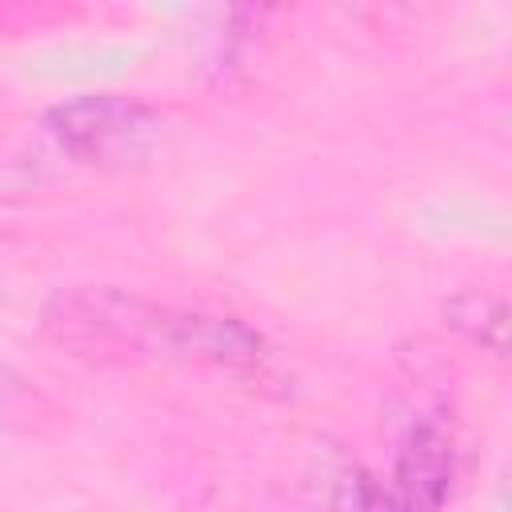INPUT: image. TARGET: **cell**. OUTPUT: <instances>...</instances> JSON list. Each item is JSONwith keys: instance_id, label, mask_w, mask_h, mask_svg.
<instances>
[{"instance_id": "obj_1", "label": "cell", "mask_w": 512, "mask_h": 512, "mask_svg": "<svg viewBox=\"0 0 512 512\" xmlns=\"http://www.w3.org/2000/svg\"><path fill=\"white\" fill-rule=\"evenodd\" d=\"M40 336L88 368H208L232 380H268L272 348L240 316L180 308L120 284H68L40 304Z\"/></svg>"}, {"instance_id": "obj_2", "label": "cell", "mask_w": 512, "mask_h": 512, "mask_svg": "<svg viewBox=\"0 0 512 512\" xmlns=\"http://www.w3.org/2000/svg\"><path fill=\"white\" fill-rule=\"evenodd\" d=\"M160 108L120 92H80L44 112L48 140L80 168L132 172L148 164L164 140Z\"/></svg>"}, {"instance_id": "obj_3", "label": "cell", "mask_w": 512, "mask_h": 512, "mask_svg": "<svg viewBox=\"0 0 512 512\" xmlns=\"http://www.w3.org/2000/svg\"><path fill=\"white\" fill-rule=\"evenodd\" d=\"M456 480V440L440 412L408 420L392 472L376 476V512H440Z\"/></svg>"}, {"instance_id": "obj_4", "label": "cell", "mask_w": 512, "mask_h": 512, "mask_svg": "<svg viewBox=\"0 0 512 512\" xmlns=\"http://www.w3.org/2000/svg\"><path fill=\"white\" fill-rule=\"evenodd\" d=\"M444 324L468 340L472 348H480L484 356H492L496 364L508 360V300L500 288H460L444 300Z\"/></svg>"}, {"instance_id": "obj_5", "label": "cell", "mask_w": 512, "mask_h": 512, "mask_svg": "<svg viewBox=\"0 0 512 512\" xmlns=\"http://www.w3.org/2000/svg\"><path fill=\"white\" fill-rule=\"evenodd\" d=\"M28 396H32L28 380L16 372V364H12L8 356H0V412H4V416H12Z\"/></svg>"}]
</instances>
